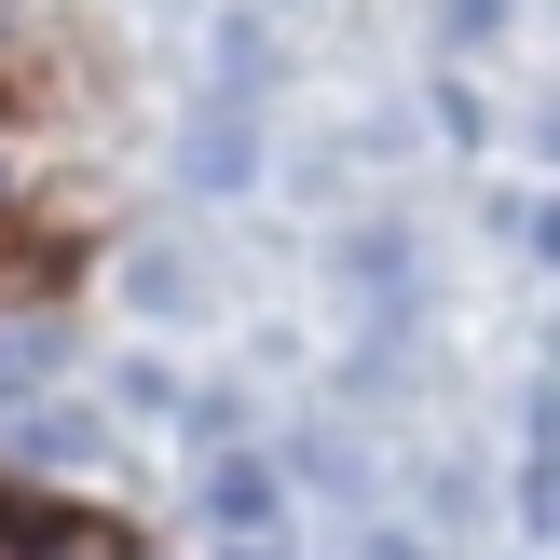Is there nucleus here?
<instances>
[{"instance_id":"nucleus-1","label":"nucleus","mask_w":560,"mask_h":560,"mask_svg":"<svg viewBox=\"0 0 560 560\" xmlns=\"http://www.w3.org/2000/svg\"><path fill=\"white\" fill-rule=\"evenodd\" d=\"M0 560H151V534L109 506H69V492L0 479Z\"/></svg>"}]
</instances>
